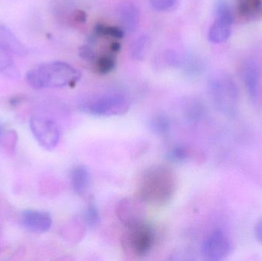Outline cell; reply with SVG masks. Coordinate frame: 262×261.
I'll list each match as a JSON object with an SVG mask.
<instances>
[{
    "label": "cell",
    "instance_id": "6da1fadb",
    "mask_svg": "<svg viewBox=\"0 0 262 261\" xmlns=\"http://www.w3.org/2000/svg\"><path fill=\"white\" fill-rule=\"evenodd\" d=\"M176 187L177 181L172 170L163 165H154L143 173L139 193L143 202L163 206L173 197Z\"/></svg>",
    "mask_w": 262,
    "mask_h": 261
},
{
    "label": "cell",
    "instance_id": "7a4b0ae2",
    "mask_svg": "<svg viewBox=\"0 0 262 261\" xmlns=\"http://www.w3.org/2000/svg\"><path fill=\"white\" fill-rule=\"evenodd\" d=\"M78 69L63 61L44 63L29 70L26 81L34 89L72 87L81 79Z\"/></svg>",
    "mask_w": 262,
    "mask_h": 261
},
{
    "label": "cell",
    "instance_id": "3957f363",
    "mask_svg": "<svg viewBox=\"0 0 262 261\" xmlns=\"http://www.w3.org/2000/svg\"><path fill=\"white\" fill-rule=\"evenodd\" d=\"M208 88L214 104L220 111L231 116L236 114L238 90L230 75L220 72L212 75Z\"/></svg>",
    "mask_w": 262,
    "mask_h": 261
},
{
    "label": "cell",
    "instance_id": "277c9868",
    "mask_svg": "<svg viewBox=\"0 0 262 261\" xmlns=\"http://www.w3.org/2000/svg\"><path fill=\"white\" fill-rule=\"evenodd\" d=\"M156 243L154 227L145 220L126 226L122 236V245L126 252L137 257L148 255Z\"/></svg>",
    "mask_w": 262,
    "mask_h": 261
},
{
    "label": "cell",
    "instance_id": "5b68a950",
    "mask_svg": "<svg viewBox=\"0 0 262 261\" xmlns=\"http://www.w3.org/2000/svg\"><path fill=\"white\" fill-rule=\"evenodd\" d=\"M128 99L119 93H107L83 101L81 109L95 116H114L125 114L130 109Z\"/></svg>",
    "mask_w": 262,
    "mask_h": 261
},
{
    "label": "cell",
    "instance_id": "8992f818",
    "mask_svg": "<svg viewBox=\"0 0 262 261\" xmlns=\"http://www.w3.org/2000/svg\"><path fill=\"white\" fill-rule=\"evenodd\" d=\"M30 130L38 144L45 150H55L60 140L59 127L53 120L41 115H34L29 121Z\"/></svg>",
    "mask_w": 262,
    "mask_h": 261
},
{
    "label": "cell",
    "instance_id": "52a82bcc",
    "mask_svg": "<svg viewBox=\"0 0 262 261\" xmlns=\"http://www.w3.org/2000/svg\"><path fill=\"white\" fill-rule=\"evenodd\" d=\"M231 251L229 239L222 230H215L202 245V254L206 260L220 261L226 258Z\"/></svg>",
    "mask_w": 262,
    "mask_h": 261
},
{
    "label": "cell",
    "instance_id": "ba28073f",
    "mask_svg": "<svg viewBox=\"0 0 262 261\" xmlns=\"http://www.w3.org/2000/svg\"><path fill=\"white\" fill-rule=\"evenodd\" d=\"M20 222L23 228L35 234H43L50 230L52 218L49 212L39 210H25L20 215Z\"/></svg>",
    "mask_w": 262,
    "mask_h": 261
},
{
    "label": "cell",
    "instance_id": "9c48e42d",
    "mask_svg": "<svg viewBox=\"0 0 262 261\" xmlns=\"http://www.w3.org/2000/svg\"><path fill=\"white\" fill-rule=\"evenodd\" d=\"M118 17L121 28L125 33H133L137 30L140 15L135 5L129 2L120 4L118 9Z\"/></svg>",
    "mask_w": 262,
    "mask_h": 261
},
{
    "label": "cell",
    "instance_id": "30bf717a",
    "mask_svg": "<svg viewBox=\"0 0 262 261\" xmlns=\"http://www.w3.org/2000/svg\"><path fill=\"white\" fill-rule=\"evenodd\" d=\"M260 68L253 60H249L243 64L242 68V78L249 97L255 100L258 93L260 81Z\"/></svg>",
    "mask_w": 262,
    "mask_h": 261
},
{
    "label": "cell",
    "instance_id": "8fae6325",
    "mask_svg": "<svg viewBox=\"0 0 262 261\" xmlns=\"http://www.w3.org/2000/svg\"><path fill=\"white\" fill-rule=\"evenodd\" d=\"M141 212L143 211L139 204L132 199H124L118 204L117 213L125 226L144 220Z\"/></svg>",
    "mask_w": 262,
    "mask_h": 261
},
{
    "label": "cell",
    "instance_id": "7c38bea8",
    "mask_svg": "<svg viewBox=\"0 0 262 261\" xmlns=\"http://www.w3.org/2000/svg\"><path fill=\"white\" fill-rule=\"evenodd\" d=\"M0 47L19 56H25L28 53V49L23 43L10 29L3 25H0Z\"/></svg>",
    "mask_w": 262,
    "mask_h": 261
},
{
    "label": "cell",
    "instance_id": "4fadbf2b",
    "mask_svg": "<svg viewBox=\"0 0 262 261\" xmlns=\"http://www.w3.org/2000/svg\"><path fill=\"white\" fill-rule=\"evenodd\" d=\"M71 182L74 191L78 196L86 194L91 183L90 171L85 165H78L71 173Z\"/></svg>",
    "mask_w": 262,
    "mask_h": 261
},
{
    "label": "cell",
    "instance_id": "5bb4252c",
    "mask_svg": "<svg viewBox=\"0 0 262 261\" xmlns=\"http://www.w3.org/2000/svg\"><path fill=\"white\" fill-rule=\"evenodd\" d=\"M236 11L246 19L258 18L262 15V0H236Z\"/></svg>",
    "mask_w": 262,
    "mask_h": 261
},
{
    "label": "cell",
    "instance_id": "9a60e30c",
    "mask_svg": "<svg viewBox=\"0 0 262 261\" xmlns=\"http://www.w3.org/2000/svg\"><path fill=\"white\" fill-rule=\"evenodd\" d=\"M232 25L215 18L209 31V39L211 42L221 44L226 42L231 36Z\"/></svg>",
    "mask_w": 262,
    "mask_h": 261
},
{
    "label": "cell",
    "instance_id": "2e32d148",
    "mask_svg": "<svg viewBox=\"0 0 262 261\" xmlns=\"http://www.w3.org/2000/svg\"><path fill=\"white\" fill-rule=\"evenodd\" d=\"M12 55L9 51L0 47V74L9 78H16L18 74Z\"/></svg>",
    "mask_w": 262,
    "mask_h": 261
},
{
    "label": "cell",
    "instance_id": "e0dca14e",
    "mask_svg": "<svg viewBox=\"0 0 262 261\" xmlns=\"http://www.w3.org/2000/svg\"><path fill=\"white\" fill-rule=\"evenodd\" d=\"M18 136L15 131L6 129L0 122V148L7 153H12L15 150Z\"/></svg>",
    "mask_w": 262,
    "mask_h": 261
},
{
    "label": "cell",
    "instance_id": "ac0fdd59",
    "mask_svg": "<svg viewBox=\"0 0 262 261\" xmlns=\"http://www.w3.org/2000/svg\"><path fill=\"white\" fill-rule=\"evenodd\" d=\"M149 128L155 134L166 136L170 131V121L165 114L156 115L149 121Z\"/></svg>",
    "mask_w": 262,
    "mask_h": 261
},
{
    "label": "cell",
    "instance_id": "d6986e66",
    "mask_svg": "<svg viewBox=\"0 0 262 261\" xmlns=\"http://www.w3.org/2000/svg\"><path fill=\"white\" fill-rule=\"evenodd\" d=\"M149 41L147 36L142 35L133 42L130 46V56L133 59L140 61L146 57L149 49Z\"/></svg>",
    "mask_w": 262,
    "mask_h": 261
},
{
    "label": "cell",
    "instance_id": "ffe728a7",
    "mask_svg": "<svg viewBox=\"0 0 262 261\" xmlns=\"http://www.w3.org/2000/svg\"><path fill=\"white\" fill-rule=\"evenodd\" d=\"M82 220L89 228H94L99 225L101 221L99 210L95 202H90L82 212Z\"/></svg>",
    "mask_w": 262,
    "mask_h": 261
},
{
    "label": "cell",
    "instance_id": "44dd1931",
    "mask_svg": "<svg viewBox=\"0 0 262 261\" xmlns=\"http://www.w3.org/2000/svg\"><path fill=\"white\" fill-rule=\"evenodd\" d=\"M183 65L186 73L190 76H197L204 70V64L203 61L193 55H190L188 58L181 60L180 67Z\"/></svg>",
    "mask_w": 262,
    "mask_h": 261
},
{
    "label": "cell",
    "instance_id": "7402d4cb",
    "mask_svg": "<svg viewBox=\"0 0 262 261\" xmlns=\"http://www.w3.org/2000/svg\"><path fill=\"white\" fill-rule=\"evenodd\" d=\"M215 18L232 25L234 22V15L227 0H218L215 6Z\"/></svg>",
    "mask_w": 262,
    "mask_h": 261
},
{
    "label": "cell",
    "instance_id": "603a6c76",
    "mask_svg": "<svg viewBox=\"0 0 262 261\" xmlns=\"http://www.w3.org/2000/svg\"><path fill=\"white\" fill-rule=\"evenodd\" d=\"M95 67L100 74L106 75L110 73L115 67V58L112 54L97 56L95 61Z\"/></svg>",
    "mask_w": 262,
    "mask_h": 261
},
{
    "label": "cell",
    "instance_id": "cb8c5ba5",
    "mask_svg": "<svg viewBox=\"0 0 262 261\" xmlns=\"http://www.w3.org/2000/svg\"><path fill=\"white\" fill-rule=\"evenodd\" d=\"M165 157L172 163H183L189 158V151L184 146H176L166 153Z\"/></svg>",
    "mask_w": 262,
    "mask_h": 261
},
{
    "label": "cell",
    "instance_id": "d4e9b609",
    "mask_svg": "<svg viewBox=\"0 0 262 261\" xmlns=\"http://www.w3.org/2000/svg\"><path fill=\"white\" fill-rule=\"evenodd\" d=\"M95 34L96 35H104V36L112 37V38H122L125 32L121 27L98 25L95 27Z\"/></svg>",
    "mask_w": 262,
    "mask_h": 261
},
{
    "label": "cell",
    "instance_id": "484cf974",
    "mask_svg": "<svg viewBox=\"0 0 262 261\" xmlns=\"http://www.w3.org/2000/svg\"><path fill=\"white\" fill-rule=\"evenodd\" d=\"M149 3L155 10L163 12L172 8L176 0H149Z\"/></svg>",
    "mask_w": 262,
    "mask_h": 261
},
{
    "label": "cell",
    "instance_id": "4316f807",
    "mask_svg": "<svg viewBox=\"0 0 262 261\" xmlns=\"http://www.w3.org/2000/svg\"><path fill=\"white\" fill-rule=\"evenodd\" d=\"M254 233H255V239L262 245V219H260L255 225Z\"/></svg>",
    "mask_w": 262,
    "mask_h": 261
}]
</instances>
